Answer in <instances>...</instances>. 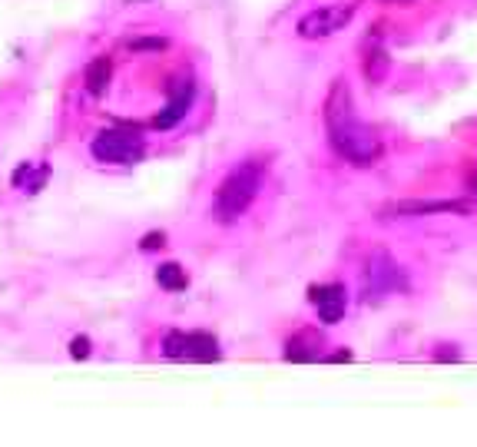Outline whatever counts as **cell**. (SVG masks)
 <instances>
[{
  "label": "cell",
  "mask_w": 477,
  "mask_h": 447,
  "mask_svg": "<svg viewBox=\"0 0 477 447\" xmlns=\"http://www.w3.org/2000/svg\"><path fill=\"white\" fill-rule=\"evenodd\" d=\"M325 126L335 152L348 159L352 166H374L382 159V140L374 136L372 126H365L355 113L352 90L345 80H335L325 100Z\"/></svg>",
  "instance_id": "6da1fadb"
},
{
  "label": "cell",
  "mask_w": 477,
  "mask_h": 447,
  "mask_svg": "<svg viewBox=\"0 0 477 447\" xmlns=\"http://www.w3.org/2000/svg\"><path fill=\"white\" fill-rule=\"evenodd\" d=\"M258 182H262V166H258V162H242V166H236V169L222 179L219 192H216L212 216L219 222L238 219V216L252 206V199H256Z\"/></svg>",
  "instance_id": "7a4b0ae2"
},
{
  "label": "cell",
  "mask_w": 477,
  "mask_h": 447,
  "mask_svg": "<svg viewBox=\"0 0 477 447\" xmlns=\"http://www.w3.org/2000/svg\"><path fill=\"white\" fill-rule=\"evenodd\" d=\"M392 292H408V278L388 252H374L365 268V298L372 302V298L392 295Z\"/></svg>",
  "instance_id": "3957f363"
},
{
  "label": "cell",
  "mask_w": 477,
  "mask_h": 447,
  "mask_svg": "<svg viewBox=\"0 0 477 447\" xmlns=\"http://www.w3.org/2000/svg\"><path fill=\"white\" fill-rule=\"evenodd\" d=\"M143 136L140 133H126V130H106L93 140V156L100 162H140L143 159Z\"/></svg>",
  "instance_id": "277c9868"
},
{
  "label": "cell",
  "mask_w": 477,
  "mask_h": 447,
  "mask_svg": "<svg viewBox=\"0 0 477 447\" xmlns=\"http://www.w3.org/2000/svg\"><path fill=\"white\" fill-rule=\"evenodd\" d=\"M162 348L176 362H219V342L206 332H172Z\"/></svg>",
  "instance_id": "5b68a950"
},
{
  "label": "cell",
  "mask_w": 477,
  "mask_h": 447,
  "mask_svg": "<svg viewBox=\"0 0 477 447\" xmlns=\"http://www.w3.org/2000/svg\"><path fill=\"white\" fill-rule=\"evenodd\" d=\"M355 10L352 7H322V10H312L305 17L298 20V37L305 40H318V37H332L338 30L352 20Z\"/></svg>",
  "instance_id": "8992f818"
},
{
  "label": "cell",
  "mask_w": 477,
  "mask_h": 447,
  "mask_svg": "<svg viewBox=\"0 0 477 447\" xmlns=\"http://www.w3.org/2000/svg\"><path fill=\"white\" fill-rule=\"evenodd\" d=\"M308 298H312L318 318H322L325 325L342 322L345 308H348V295H345L342 285H315L312 292H308Z\"/></svg>",
  "instance_id": "52a82bcc"
},
{
  "label": "cell",
  "mask_w": 477,
  "mask_h": 447,
  "mask_svg": "<svg viewBox=\"0 0 477 447\" xmlns=\"http://www.w3.org/2000/svg\"><path fill=\"white\" fill-rule=\"evenodd\" d=\"M192 83L189 80H179V83L172 86V93H169V103H166V110H162L159 116H156V126L159 130H169V126H176L182 120V116L189 113V106H192Z\"/></svg>",
  "instance_id": "ba28073f"
},
{
  "label": "cell",
  "mask_w": 477,
  "mask_h": 447,
  "mask_svg": "<svg viewBox=\"0 0 477 447\" xmlns=\"http://www.w3.org/2000/svg\"><path fill=\"white\" fill-rule=\"evenodd\" d=\"M468 202H394L384 209V216H428V212H468Z\"/></svg>",
  "instance_id": "9c48e42d"
},
{
  "label": "cell",
  "mask_w": 477,
  "mask_h": 447,
  "mask_svg": "<svg viewBox=\"0 0 477 447\" xmlns=\"http://www.w3.org/2000/svg\"><path fill=\"white\" fill-rule=\"evenodd\" d=\"M110 76H113V63L106 57H96L90 67H86V73H83V83H86V90L93 96H103L106 93V86H110Z\"/></svg>",
  "instance_id": "30bf717a"
},
{
  "label": "cell",
  "mask_w": 477,
  "mask_h": 447,
  "mask_svg": "<svg viewBox=\"0 0 477 447\" xmlns=\"http://www.w3.org/2000/svg\"><path fill=\"white\" fill-rule=\"evenodd\" d=\"M50 169L47 166H33V162H23L17 172H14V186L17 189H27V192H40L43 182H47Z\"/></svg>",
  "instance_id": "8fae6325"
},
{
  "label": "cell",
  "mask_w": 477,
  "mask_h": 447,
  "mask_svg": "<svg viewBox=\"0 0 477 447\" xmlns=\"http://www.w3.org/2000/svg\"><path fill=\"white\" fill-rule=\"evenodd\" d=\"M156 282H159L166 292H182V288L189 285V278H186V268H179L176 262H166V265L156 268Z\"/></svg>",
  "instance_id": "7c38bea8"
},
{
  "label": "cell",
  "mask_w": 477,
  "mask_h": 447,
  "mask_svg": "<svg viewBox=\"0 0 477 447\" xmlns=\"http://www.w3.org/2000/svg\"><path fill=\"white\" fill-rule=\"evenodd\" d=\"M384 73H388V57H384L382 50L368 53V60H365V76H368L372 83H382Z\"/></svg>",
  "instance_id": "4fadbf2b"
},
{
  "label": "cell",
  "mask_w": 477,
  "mask_h": 447,
  "mask_svg": "<svg viewBox=\"0 0 477 447\" xmlns=\"http://www.w3.org/2000/svg\"><path fill=\"white\" fill-rule=\"evenodd\" d=\"M70 354H73V358H86V354H90V338H83V335H80V338H73V345H70Z\"/></svg>",
  "instance_id": "5bb4252c"
},
{
  "label": "cell",
  "mask_w": 477,
  "mask_h": 447,
  "mask_svg": "<svg viewBox=\"0 0 477 447\" xmlns=\"http://www.w3.org/2000/svg\"><path fill=\"white\" fill-rule=\"evenodd\" d=\"M130 47H133V50H162V47H166V40H156V37H150V40H133Z\"/></svg>",
  "instance_id": "9a60e30c"
},
{
  "label": "cell",
  "mask_w": 477,
  "mask_h": 447,
  "mask_svg": "<svg viewBox=\"0 0 477 447\" xmlns=\"http://www.w3.org/2000/svg\"><path fill=\"white\" fill-rule=\"evenodd\" d=\"M162 242H166V236H162V232H150V236L143 238V248L150 252V248H159Z\"/></svg>",
  "instance_id": "2e32d148"
},
{
  "label": "cell",
  "mask_w": 477,
  "mask_h": 447,
  "mask_svg": "<svg viewBox=\"0 0 477 447\" xmlns=\"http://www.w3.org/2000/svg\"><path fill=\"white\" fill-rule=\"evenodd\" d=\"M471 189H474V192H477V176H474V179H471Z\"/></svg>",
  "instance_id": "e0dca14e"
}]
</instances>
